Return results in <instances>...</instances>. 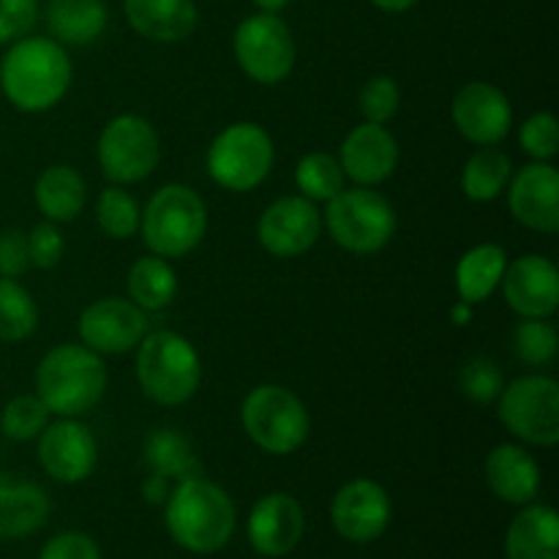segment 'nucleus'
Returning a JSON list of instances; mask_svg holds the SVG:
<instances>
[{"instance_id":"nucleus-1","label":"nucleus","mask_w":559,"mask_h":559,"mask_svg":"<svg viewBox=\"0 0 559 559\" xmlns=\"http://www.w3.org/2000/svg\"><path fill=\"white\" fill-rule=\"evenodd\" d=\"M74 80L63 44L49 36H22L0 60V93L20 112L38 115L58 107Z\"/></svg>"},{"instance_id":"nucleus-2","label":"nucleus","mask_w":559,"mask_h":559,"mask_svg":"<svg viewBox=\"0 0 559 559\" xmlns=\"http://www.w3.org/2000/svg\"><path fill=\"white\" fill-rule=\"evenodd\" d=\"M164 524L180 549L191 555H216L233 540L238 513L233 497L200 475L175 484L164 502Z\"/></svg>"},{"instance_id":"nucleus-3","label":"nucleus","mask_w":559,"mask_h":559,"mask_svg":"<svg viewBox=\"0 0 559 559\" xmlns=\"http://www.w3.org/2000/svg\"><path fill=\"white\" fill-rule=\"evenodd\" d=\"M104 355L85 344H58L36 369V396L58 418H82L107 393Z\"/></svg>"},{"instance_id":"nucleus-4","label":"nucleus","mask_w":559,"mask_h":559,"mask_svg":"<svg viewBox=\"0 0 559 559\" xmlns=\"http://www.w3.org/2000/svg\"><path fill=\"white\" fill-rule=\"evenodd\" d=\"M134 374L151 402L180 407L200 391L202 360L194 344L180 333L147 331L136 344Z\"/></svg>"},{"instance_id":"nucleus-5","label":"nucleus","mask_w":559,"mask_h":559,"mask_svg":"<svg viewBox=\"0 0 559 559\" xmlns=\"http://www.w3.org/2000/svg\"><path fill=\"white\" fill-rule=\"evenodd\" d=\"M207 233L205 200L186 183H167L147 200L140 233L147 251L164 260L189 257Z\"/></svg>"},{"instance_id":"nucleus-6","label":"nucleus","mask_w":559,"mask_h":559,"mask_svg":"<svg viewBox=\"0 0 559 559\" xmlns=\"http://www.w3.org/2000/svg\"><path fill=\"white\" fill-rule=\"evenodd\" d=\"M396 211L391 200L369 186H344L333 200L325 202L322 227L333 243L355 257H371L385 249L396 235Z\"/></svg>"},{"instance_id":"nucleus-7","label":"nucleus","mask_w":559,"mask_h":559,"mask_svg":"<svg viewBox=\"0 0 559 559\" xmlns=\"http://www.w3.org/2000/svg\"><path fill=\"white\" fill-rule=\"evenodd\" d=\"M240 424L260 451L271 456H289L309 440L311 415L298 393L262 382L246 393L240 404Z\"/></svg>"},{"instance_id":"nucleus-8","label":"nucleus","mask_w":559,"mask_h":559,"mask_svg":"<svg viewBox=\"0 0 559 559\" xmlns=\"http://www.w3.org/2000/svg\"><path fill=\"white\" fill-rule=\"evenodd\" d=\"M276 162V145L260 123L238 120L216 134L205 156L207 175L216 186L246 194L265 183Z\"/></svg>"},{"instance_id":"nucleus-9","label":"nucleus","mask_w":559,"mask_h":559,"mask_svg":"<svg viewBox=\"0 0 559 559\" xmlns=\"http://www.w3.org/2000/svg\"><path fill=\"white\" fill-rule=\"evenodd\" d=\"M497 413L508 435L519 442L555 448L559 442V382L546 374L516 377L497 396Z\"/></svg>"},{"instance_id":"nucleus-10","label":"nucleus","mask_w":559,"mask_h":559,"mask_svg":"<svg viewBox=\"0 0 559 559\" xmlns=\"http://www.w3.org/2000/svg\"><path fill=\"white\" fill-rule=\"evenodd\" d=\"M96 156L104 178L115 186L140 183L151 178L162 162V136L142 115H115L98 134Z\"/></svg>"},{"instance_id":"nucleus-11","label":"nucleus","mask_w":559,"mask_h":559,"mask_svg":"<svg viewBox=\"0 0 559 559\" xmlns=\"http://www.w3.org/2000/svg\"><path fill=\"white\" fill-rule=\"evenodd\" d=\"M233 52L243 74L257 85H278L298 60V47L287 22L278 14L257 11L246 16L233 36Z\"/></svg>"},{"instance_id":"nucleus-12","label":"nucleus","mask_w":559,"mask_h":559,"mask_svg":"<svg viewBox=\"0 0 559 559\" xmlns=\"http://www.w3.org/2000/svg\"><path fill=\"white\" fill-rule=\"evenodd\" d=\"M322 235V213L317 202L300 194L273 200L257 222L260 246L276 260H295L314 249Z\"/></svg>"},{"instance_id":"nucleus-13","label":"nucleus","mask_w":559,"mask_h":559,"mask_svg":"<svg viewBox=\"0 0 559 559\" xmlns=\"http://www.w3.org/2000/svg\"><path fill=\"white\" fill-rule=\"evenodd\" d=\"M38 464L58 484H82L98 464V440L80 418L49 420L36 437Z\"/></svg>"},{"instance_id":"nucleus-14","label":"nucleus","mask_w":559,"mask_h":559,"mask_svg":"<svg viewBox=\"0 0 559 559\" xmlns=\"http://www.w3.org/2000/svg\"><path fill=\"white\" fill-rule=\"evenodd\" d=\"M76 331L85 347L98 355H123L136 349L147 333V311H142L134 300L98 298L80 314Z\"/></svg>"},{"instance_id":"nucleus-15","label":"nucleus","mask_w":559,"mask_h":559,"mask_svg":"<svg viewBox=\"0 0 559 559\" xmlns=\"http://www.w3.org/2000/svg\"><path fill=\"white\" fill-rule=\"evenodd\" d=\"M451 118L459 134L473 145H500L513 129V107L506 93L484 80L467 82L456 91Z\"/></svg>"},{"instance_id":"nucleus-16","label":"nucleus","mask_w":559,"mask_h":559,"mask_svg":"<svg viewBox=\"0 0 559 559\" xmlns=\"http://www.w3.org/2000/svg\"><path fill=\"white\" fill-rule=\"evenodd\" d=\"M393 516L385 486L371 478H355L333 495V530L349 544H371L388 530Z\"/></svg>"},{"instance_id":"nucleus-17","label":"nucleus","mask_w":559,"mask_h":559,"mask_svg":"<svg viewBox=\"0 0 559 559\" xmlns=\"http://www.w3.org/2000/svg\"><path fill=\"white\" fill-rule=\"evenodd\" d=\"M511 216L540 235L559 233V173L551 162H530L511 175L506 189Z\"/></svg>"},{"instance_id":"nucleus-18","label":"nucleus","mask_w":559,"mask_h":559,"mask_svg":"<svg viewBox=\"0 0 559 559\" xmlns=\"http://www.w3.org/2000/svg\"><path fill=\"white\" fill-rule=\"evenodd\" d=\"M502 295L522 320H551L559 309V271L549 257L522 254L502 273Z\"/></svg>"},{"instance_id":"nucleus-19","label":"nucleus","mask_w":559,"mask_h":559,"mask_svg":"<svg viewBox=\"0 0 559 559\" xmlns=\"http://www.w3.org/2000/svg\"><path fill=\"white\" fill-rule=\"evenodd\" d=\"M306 533V516L300 502L293 495L273 491L254 502L246 522L251 549L260 557H287L298 549Z\"/></svg>"},{"instance_id":"nucleus-20","label":"nucleus","mask_w":559,"mask_h":559,"mask_svg":"<svg viewBox=\"0 0 559 559\" xmlns=\"http://www.w3.org/2000/svg\"><path fill=\"white\" fill-rule=\"evenodd\" d=\"M338 164L344 169V178L353 180L355 186H369L377 189L385 183L399 167V142L380 123H360L344 136L342 151H338Z\"/></svg>"},{"instance_id":"nucleus-21","label":"nucleus","mask_w":559,"mask_h":559,"mask_svg":"<svg viewBox=\"0 0 559 559\" xmlns=\"http://www.w3.org/2000/svg\"><path fill=\"white\" fill-rule=\"evenodd\" d=\"M486 486L497 500L508 506H530L540 491V464L533 453L516 442H502L491 448L484 464Z\"/></svg>"},{"instance_id":"nucleus-22","label":"nucleus","mask_w":559,"mask_h":559,"mask_svg":"<svg viewBox=\"0 0 559 559\" xmlns=\"http://www.w3.org/2000/svg\"><path fill=\"white\" fill-rule=\"evenodd\" d=\"M52 502L33 480L0 473V540H22L47 524Z\"/></svg>"},{"instance_id":"nucleus-23","label":"nucleus","mask_w":559,"mask_h":559,"mask_svg":"<svg viewBox=\"0 0 559 559\" xmlns=\"http://www.w3.org/2000/svg\"><path fill=\"white\" fill-rule=\"evenodd\" d=\"M123 14L142 38L156 44H178L194 33V0H123Z\"/></svg>"},{"instance_id":"nucleus-24","label":"nucleus","mask_w":559,"mask_h":559,"mask_svg":"<svg viewBox=\"0 0 559 559\" xmlns=\"http://www.w3.org/2000/svg\"><path fill=\"white\" fill-rule=\"evenodd\" d=\"M508 559H559V516L555 508L530 502L506 533Z\"/></svg>"},{"instance_id":"nucleus-25","label":"nucleus","mask_w":559,"mask_h":559,"mask_svg":"<svg viewBox=\"0 0 559 559\" xmlns=\"http://www.w3.org/2000/svg\"><path fill=\"white\" fill-rule=\"evenodd\" d=\"M33 200L47 222H74L87 202V186L69 164H49L33 183Z\"/></svg>"},{"instance_id":"nucleus-26","label":"nucleus","mask_w":559,"mask_h":559,"mask_svg":"<svg viewBox=\"0 0 559 559\" xmlns=\"http://www.w3.org/2000/svg\"><path fill=\"white\" fill-rule=\"evenodd\" d=\"M109 25V9L104 0H49V38L63 47H87L104 36Z\"/></svg>"},{"instance_id":"nucleus-27","label":"nucleus","mask_w":559,"mask_h":559,"mask_svg":"<svg viewBox=\"0 0 559 559\" xmlns=\"http://www.w3.org/2000/svg\"><path fill=\"white\" fill-rule=\"evenodd\" d=\"M508 267V254L497 243H478L464 251L456 262V293L459 300L475 306L491 298L502 282V273Z\"/></svg>"},{"instance_id":"nucleus-28","label":"nucleus","mask_w":559,"mask_h":559,"mask_svg":"<svg viewBox=\"0 0 559 559\" xmlns=\"http://www.w3.org/2000/svg\"><path fill=\"white\" fill-rule=\"evenodd\" d=\"M513 164L506 151L497 145H484L469 153L462 169V191L473 202H495L506 194L511 183Z\"/></svg>"},{"instance_id":"nucleus-29","label":"nucleus","mask_w":559,"mask_h":559,"mask_svg":"<svg viewBox=\"0 0 559 559\" xmlns=\"http://www.w3.org/2000/svg\"><path fill=\"white\" fill-rule=\"evenodd\" d=\"M142 453H145V464L151 467V473L175 480V484L202 475V464L197 459L194 448L178 429L153 431L145 440V451Z\"/></svg>"},{"instance_id":"nucleus-30","label":"nucleus","mask_w":559,"mask_h":559,"mask_svg":"<svg viewBox=\"0 0 559 559\" xmlns=\"http://www.w3.org/2000/svg\"><path fill=\"white\" fill-rule=\"evenodd\" d=\"M178 295V273L164 257H140L129 271V300L142 311H162Z\"/></svg>"},{"instance_id":"nucleus-31","label":"nucleus","mask_w":559,"mask_h":559,"mask_svg":"<svg viewBox=\"0 0 559 559\" xmlns=\"http://www.w3.org/2000/svg\"><path fill=\"white\" fill-rule=\"evenodd\" d=\"M38 328V306L16 278L0 276V342L20 344Z\"/></svg>"},{"instance_id":"nucleus-32","label":"nucleus","mask_w":559,"mask_h":559,"mask_svg":"<svg viewBox=\"0 0 559 559\" xmlns=\"http://www.w3.org/2000/svg\"><path fill=\"white\" fill-rule=\"evenodd\" d=\"M344 169L338 164V156L325 151L306 153L295 167V186L300 197L311 202H328L344 189Z\"/></svg>"},{"instance_id":"nucleus-33","label":"nucleus","mask_w":559,"mask_h":559,"mask_svg":"<svg viewBox=\"0 0 559 559\" xmlns=\"http://www.w3.org/2000/svg\"><path fill=\"white\" fill-rule=\"evenodd\" d=\"M142 207L123 186H107L96 200V224L107 238L129 240L140 233Z\"/></svg>"},{"instance_id":"nucleus-34","label":"nucleus","mask_w":559,"mask_h":559,"mask_svg":"<svg viewBox=\"0 0 559 559\" xmlns=\"http://www.w3.org/2000/svg\"><path fill=\"white\" fill-rule=\"evenodd\" d=\"M52 413L36 393H22L14 396L0 413V431L14 442H31L47 429Z\"/></svg>"},{"instance_id":"nucleus-35","label":"nucleus","mask_w":559,"mask_h":559,"mask_svg":"<svg viewBox=\"0 0 559 559\" xmlns=\"http://www.w3.org/2000/svg\"><path fill=\"white\" fill-rule=\"evenodd\" d=\"M513 353L535 369L549 366L559 353L557 328L549 320H522L513 331Z\"/></svg>"},{"instance_id":"nucleus-36","label":"nucleus","mask_w":559,"mask_h":559,"mask_svg":"<svg viewBox=\"0 0 559 559\" xmlns=\"http://www.w3.org/2000/svg\"><path fill=\"white\" fill-rule=\"evenodd\" d=\"M358 107L366 123L385 126L388 120L396 118L399 107H402V87L393 76L377 74L369 82H364L358 93Z\"/></svg>"},{"instance_id":"nucleus-37","label":"nucleus","mask_w":559,"mask_h":559,"mask_svg":"<svg viewBox=\"0 0 559 559\" xmlns=\"http://www.w3.org/2000/svg\"><path fill=\"white\" fill-rule=\"evenodd\" d=\"M519 145L533 162H555L559 153V123L551 112H533L519 126Z\"/></svg>"},{"instance_id":"nucleus-38","label":"nucleus","mask_w":559,"mask_h":559,"mask_svg":"<svg viewBox=\"0 0 559 559\" xmlns=\"http://www.w3.org/2000/svg\"><path fill=\"white\" fill-rule=\"evenodd\" d=\"M459 388H462V393L469 402L491 404L497 402V396L506 388V377H502V371L489 358H475L462 369Z\"/></svg>"},{"instance_id":"nucleus-39","label":"nucleus","mask_w":559,"mask_h":559,"mask_svg":"<svg viewBox=\"0 0 559 559\" xmlns=\"http://www.w3.org/2000/svg\"><path fill=\"white\" fill-rule=\"evenodd\" d=\"M27 235V251H31V265L38 271H52L55 265H60L66 254V238L58 229V224L52 222H38L36 227Z\"/></svg>"},{"instance_id":"nucleus-40","label":"nucleus","mask_w":559,"mask_h":559,"mask_svg":"<svg viewBox=\"0 0 559 559\" xmlns=\"http://www.w3.org/2000/svg\"><path fill=\"white\" fill-rule=\"evenodd\" d=\"M36 0H0V47L27 36L36 25Z\"/></svg>"},{"instance_id":"nucleus-41","label":"nucleus","mask_w":559,"mask_h":559,"mask_svg":"<svg viewBox=\"0 0 559 559\" xmlns=\"http://www.w3.org/2000/svg\"><path fill=\"white\" fill-rule=\"evenodd\" d=\"M31 251L27 235L22 229H3L0 233V276L20 278L31 271Z\"/></svg>"},{"instance_id":"nucleus-42","label":"nucleus","mask_w":559,"mask_h":559,"mask_svg":"<svg viewBox=\"0 0 559 559\" xmlns=\"http://www.w3.org/2000/svg\"><path fill=\"white\" fill-rule=\"evenodd\" d=\"M38 559H102L96 540L85 533H60L44 544Z\"/></svg>"},{"instance_id":"nucleus-43","label":"nucleus","mask_w":559,"mask_h":559,"mask_svg":"<svg viewBox=\"0 0 559 559\" xmlns=\"http://www.w3.org/2000/svg\"><path fill=\"white\" fill-rule=\"evenodd\" d=\"M169 484H173V480H167V478H162V475H156V473H151L145 478V484H142V497H145L147 502H151V506H164V502H167V497H169Z\"/></svg>"},{"instance_id":"nucleus-44","label":"nucleus","mask_w":559,"mask_h":559,"mask_svg":"<svg viewBox=\"0 0 559 559\" xmlns=\"http://www.w3.org/2000/svg\"><path fill=\"white\" fill-rule=\"evenodd\" d=\"M380 11H388V14H402V11L413 9L418 0H371Z\"/></svg>"},{"instance_id":"nucleus-45","label":"nucleus","mask_w":559,"mask_h":559,"mask_svg":"<svg viewBox=\"0 0 559 559\" xmlns=\"http://www.w3.org/2000/svg\"><path fill=\"white\" fill-rule=\"evenodd\" d=\"M451 320L456 322L459 328L469 325V322H473V306L464 304V300H459V304L451 309Z\"/></svg>"},{"instance_id":"nucleus-46","label":"nucleus","mask_w":559,"mask_h":559,"mask_svg":"<svg viewBox=\"0 0 559 559\" xmlns=\"http://www.w3.org/2000/svg\"><path fill=\"white\" fill-rule=\"evenodd\" d=\"M251 3H254L260 11H267V14H278V11L287 9L289 0H251Z\"/></svg>"}]
</instances>
